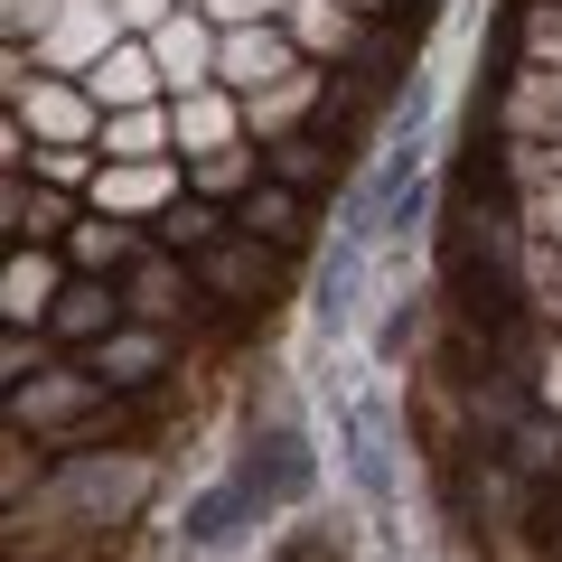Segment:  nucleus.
<instances>
[{"instance_id":"18","label":"nucleus","mask_w":562,"mask_h":562,"mask_svg":"<svg viewBox=\"0 0 562 562\" xmlns=\"http://www.w3.org/2000/svg\"><path fill=\"white\" fill-rule=\"evenodd\" d=\"M169 113H179V160H206V150L254 140L244 132V94H225V85H198V94H179Z\"/></svg>"},{"instance_id":"5","label":"nucleus","mask_w":562,"mask_h":562,"mask_svg":"<svg viewBox=\"0 0 562 562\" xmlns=\"http://www.w3.org/2000/svg\"><path fill=\"white\" fill-rule=\"evenodd\" d=\"M179 198H188V160H103L94 188H85V206H94V216L140 225V235H150Z\"/></svg>"},{"instance_id":"13","label":"nucleus","mask_w":562,"mask_h":562,"mask_svg":"<svg viewBox=\"0 0 562 562\" xmlns=\"http://www.w3.org/2000/svg\"><path fill=\"white\" fill-rule=\"evenodd\" d=\"M85 366H94V375L113 384V394H150L160 375H179V338H169V328H140V319H122V328H113V338H103Z\"/></svg>"},{"instance_id":"25","label":"nucleus","mask_w":562,"mask_h":562,"mask_svg":"<svg viewBox=\"0 0 562 562\" xmlns=\"http://www.w3.org/2000/svg\"><path fill=\"white\" fill-rule=\"evenodd\" d=\"M281 10H291V0H206L216 29H281Z\"/></svg>"},{"instance_id":"14","label":"nucleus","mask_w":562,"mask_h":562,"mask_svg":"<svg viewBox=\"0 0 562 562\" xmlns=\"http://www.w3.org/2000/svg\"><path fill=\"white\" fill-rule=\"evenodd\" d=\"M122 319H132V310H122V281H85L76 272L66 301H57V319H47V338H57V357H94Z\"/></svg>"},{"instance_id":"27","label":"nucleus","mask_w":562,"mask_h":562,"mask_svg":"<svg viewBox=\"0 0 562 562\" xmlns=\"http://www.w3.org/2000/svg\"><path fill=\"white\" fill-rule=\"evenodd\" d=\"M516 216H525V235H543V244H562V179L543 188V198H525Z\"/></svg>"},{"instance_id":"6","label":"nucleus","mask_w":562,"mask_h":562,"mask_svg":"<svg viewBox=\"0 0 562 562\" xmlns=\"http://www.w3.org/2000/svg\"><path fill=\"white\" fill-rule=\"evenodd\" d=\"M10 103V122H20L38 150H94L103 140V103L85 94L76 76H38V85H20V94H0Z\"/></svg>"},{"instance_id":"3","label":"nucleus","mask_w":562,"mask_h":562,"mask_svg":"<svg viewBox=\"0 0 562 562\" xmlns=\"http://www.w3.org/2000/svg\"><path fill=\"white\" fill-rule=\"evenodd\" d=\"M122 310H132L140 328H169V338H206V328H216V310H206L198 272H188L179 254H160V244L122 272Z\"/></svg>"},{"instance_id":"24","label":"nucleus","mask_w":562,"mask_h":562,"mask_svg":"<svg viewBox=\"0 0 562 562\" xmlns=\"http://www.w3.org/2000/svg\"><path fill=\"white\" fill-rule=\"evenodd\" d=\"M57 20H66V0H0V47H29L38 57L57 38Z\"/></svg>"},{"instance_id":"1","label":"nucleus","mask_w":562,"mask_h":562,"mask_svg":"<svg viewBox=\"0 0 562 562\" xmlns=\"http://www.w3.org/2000/svg\"><path fill=\"white\" fill-rule=\"evenodd\" d=\"M319 487H328V431L310 413H254L225 431L216 469L179 497L169 543H179V562H235L272 525H301Z\"/></svg>"},{"instance_id":"26","label":"nucleus","mask_w":562,"mask_h":562,"mask_svg":"<svg viewBox=\"0 0 562 562\" xmlns=\"http://www.w3.org/2000/svg\"><path fill=\"white\" fill-rule=\"evenodd\" d=\"M535 403H543V413L562 422V328H553V338L535 347Z\"/></svg>"},{"instance_id":"30","label":"nucleus","mask_w":562,"mask_h":562,"mask_svg":"<svg viewBox=\"0 0 562 562\" xmlns=\"http://www.w3.org/2000/svg\"><path fill=\"white\" fill-rule=\"evenodd\" d=\"M179 10H206V0H179Z\"/></svg>"},{"instance_id":"10","label":"nucleus","mask_w":562,"mask_h":562,"mask_svg":"<svg viewBox=\"0 0 562 562\" xmlns=\"http://www.w3.org/2000/svg\"><path fill=\"white\" fill-rule=\"evenodd\" d=\"M301 47H291V29H225V47H216V85H225V94H244V103H254V94H272V85L281 76H301Z\"/></svg>"},{"instance_id":"2","label":"nucleus","mask_w":562,"mask_h":562,"mask_svg":"<svg viewBox=\"0 0 562 562\" xmlns=\"http://www.w3.org/2000/svg\"><path fill=\"white\" fill-rule=\"evenodd\" d=\"M319 431L338 450V487L357 506V525H375L384 553L403 543V525L422 516V460H413V431H403V403L384 375H338L319 384Z\"/></svg>"},{"instance_id":"4","label":"nucleus","mask_w":562,"mask_h":562,"mask_svg":"<svg viewBox=\"0 0 562 562\" xmlns=\"http://www.w3.org/2000/svg\"><path fill=\"white\" fill-rule=\"evenodd\" d=\"M281 29H291V47H301L310 66H375L384 47H394V29L366 20V10H347V0H291Z\"/></svg>"},{"instance_id":"7","label":"nucleus","mask_w":562,"mask_h":562,"mask_svg":"<svg viewBox=\"0 0 562 562\" xmlns=\"http://www.w3.org/2000/svg\"><path fill=\"white\" fill-rule=\"evenodd\" d=\"M235 235H254L262 254H281V262H319V244H328V216L301 198V188H281V179H262L254 198L235 206Z\"/></svg>"},{"instance_id":"19","label":"nucleus","mask_w":562,"mask_h":562,"mask_svg":"<svg viewBox=\"0 0 562 562\" xmlns=\"http://www.w3.org/2000/svg\"><path fill=\"white\" fill-rule=\"evenodd\" d=\"M272 179V150L262 140H235V150H206V160H188V198H206V206H225L235 216L254 188Z\"/></svg>"},{"instance_id":"20","label":"nucleus","mask_w":562,"mask_h":562,"mask_svg":"<svg viewBox=\"0 0 562 562\" xmlns=\"http://www.w3.org/2000/svg\"><path fill=\"white\" fill-rule=\"evenodd\" d=\"M487 47H506L516 66H543V76L562 85V10H543V0H516V10L487 29Z\"/></svg>"},{"instance_id":"16","label":"nucleus","mask_w":562,"mask_h":562,"mask_svg":"<svg viewBox=\"0 0 562 562\" xmlns=\"http://www.w3.org/2000/svg\"><path fill=\"white\" fill-rule=\"evenodd\" d=\"M85 94H94L103 113H140V103H169V76H160V57H150V38H122L113 57L85 76Z\"/></svg>"},{"instance_id":"12","label":"nucleus","mask_w":562,"mask_h":562,"mask_svg":"<svg viewBox=\"0 0 562 562\" xmlns=\"http://www.w3.org/2000/svg\"><path fill=\"white\" fill-rule=\"evenodd\" d=\"M113 47H122V10H113V0H66L57 38L38 47V76H76V85H85Z\"/></svg>"},{"instance_id":"11","label":"nucleus","mask_w":562,"mask_h":562,"mask_svg":"<svg viewBox=\"0 0 562 562\" xmlns=\"http://www.w3.org/2000/svg\"><path fill=\"white\" fill-rule=\"evenodd\" d=\"M328 85H338V66H301V76H281L272 94H254L244 103V132L272 150V140H301V132H319V113H328Z\"/></svg>"},{"instance_id":"31","label":"nucleus","mask_w":562,"mask_h":562,"mask_svg":"<svg viewBox=\"0 0 562 562\" xmlns=\"http://www.w3.org/2000/svg\"><path fill=\"white\" fill-rule=\"evenodd\" d=\"M543 10H562V0H543Z\"/></svg>"},{"instance_id":"23","label":"nucleus","mask_w":562,"mask_h":562,"mask_svg":"<svg viewBox=\"0 0 562 562\" xmlns=\"http://www.w3.org/2000/svg\"><path fill=\"white\" fill-rule=\"evenodd\" d=\"M47 366H66L57 338H38V328H0V384H10V394H20V384H38Z\"/></svg>"},{"instance_id":"28","label":"nucleus","mask_w":562,"mask_h":562,"mask_svg":"<svg viewBox=\"0 0 562 562\" xmlns=\"http://www.w3.org/2000/svg\"><path fill=\"white\" fill-rule=\"evenodd\" d=\"M347 10H366V20H394V0H347Z\"/></svg>"},{"instance_id":"8","label":"nucleus","mask_w":562,"mask_h":562,"mask_svg":"<svg viewBox=\"0 0 562 562\" xmlns=\"http://www.w3.org/2000/svg\"><path fill=\"white\" fill-rule=\"evenodd\" d=\"M66 281H76V262H66L57 244H10V262H0V328H38L47 338Z\"/></svg>"},{"instance_id":"9","label":"nucleus","mask_w":562,"mask_h":562,"mask_svg":"<svg viewBox=\"0 0 562 562\" xmlns=\"http://www.w3.org/2000/svg\"><path fill=\"white\" fill-rule=\"evenodd\" d=\"M357 169H366V150H357V140H328V132H301V140H272V179L281 188H301V198L310 206H338L347 198V179H357Z\"/></svg>"},{"instance_id":"17","label":"nucleus","mask_w":562,"mask_h":562,"mask_svg":"<svg viewBox=\"0 0 562 562\" xmlns=\"http://www.w3.org/2000/svg\"><path fill=\"white\" fill-rule=\"evenodd\" d=\"M57 254L76 262L85 281H122L140 254H150V235H140V225H113V216H94V206H85V216L66 225V244H57Z\"/></svg>"},{"instance_id":"22","label":"nucleus","mask_w":562,"mask_h":562,"mask_svg":"<svg viewBox=\"0 0 562 562\" xmlns=\"http://www.w3.org/2000/svg\"><path fill=\"white\" fill-rule=\"evenodd\" d=\"M216 235H235V216H225V206H206V198H179L160 225H150V244H160V254H179V262H188V254H206Z\"/></svg>"},{"instance_id":"15","label":"nucleus","mask_w":562,"mask_h":562,"mask_svg":"<svg viewBox=\"0 0 562 562\" xmlns=\"http://www.w3.org/2000/svg\"><path fill=\"white\" fill-rule=\"evenodd\" d=\"M216 47H225V29L206 20V10H179V20L150 38V57H160V76H169V103L198 94V85H216Z\"/></svg>"},{"instance_id":"21","label":"nucleus","mask_w":562,"mask_h":562,"mask_svg":"<svg viewBox=\"0 0 562 562\" xmlns=\"http://www.w3.org/2000/svg\"><path fill=\"white\" fill-rule=\"evenodd\" d=\"M103 160H179V113L169 103H140V113H103Z\"/></svg>"},{"instance_id":"29","label":"nucleus","mask_w":562,"mask_h":562,"mask_svg":"<svg viewBox=\"0 0 562 562\" xmlns=\"http://www.w3.org/2000/svg\"><path fill=\"white\" fill-rule=\"evenodd\" d=\"M553 169H562V132H553Z\"/></svg>"}]
</instances>
